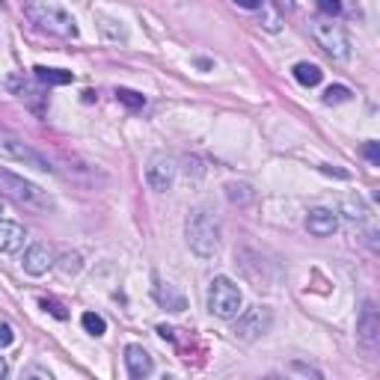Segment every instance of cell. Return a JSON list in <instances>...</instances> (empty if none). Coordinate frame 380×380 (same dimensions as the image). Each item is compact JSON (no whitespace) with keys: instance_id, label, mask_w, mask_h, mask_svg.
<instances>
[{"instance_id":"e0dca14e","label":"cell","mask_w":380,"mask_h":380,"mask_svg":"<svg viewBox=\"0 0 380 380\" xmlns=\"http://www.w3.org/2000/svg\"><path fill=\"white\" fill-rule=\"evenodd\" d=\"M80 324H84V330H86V333H93V336H104V333H107L104 318H102V315H95V312H84Z\"/></svg>"},{"instance_id":"7a4b0ae2","label":"cell","mask_w":380,"mask_h":380,"mask_svg":"<svg viewBox=\"0 0 380 380\" xmlns=\"http://www.w3.org/2000/svg\"><path fill=\"white\" fill-rule=\"evenodd\" d=\"M185 238H187V247L199 259H214L217 250H220V223H217V217L211 211L193 208L185 220Z\"/></svg>"},{"instance_id":"7c38bea8","label":"cell","mask_w":380,"mask_h":380,"mask_svg":"<svg viewBox=\"0 0 380 380\" xmlns=\"http://www.w3.org/2000/svg\"><path fill=\"white\" fill-rule=\"evenodd\" d=\"M125 368H128V375L134 380H143L155 372V359L143 345H128L125 348Z\"/></svg>"},{"instance_id":"cb8c5ba5","label":"cell","mask_w":380,"mask_h":380,"mask_svg":"<svg viewBox=\"0 0 380 380\" xmlns=\"http://www.w3.org/2000/svg\"><path fill=\"white\" fill-rule=\"evenodd\" d=\"M15 342V333H12V327H9L6 321H0V348H9Z\"/></svg>"},{"instance_id":"ffe728a7","label":"cell","mask_w":380,"mask_h":380,"mask_svg":"<svg viewBox=\"0 0 380 380\" xmlns=\"http://www.w3.org/2000/svg\"><path fill=\"white\" fill-rule=\"evenodd\" d=\"M348 98H351V89L336 84V86H330L327 93H324V104H342V102H348Z\"/></svg>"},{"instance_id":"83f0119b","label":"cell","mask_w":380,"mask_h":380,"mask_svg":"<svg viewBox=\"0 0 380 380\" xmlns=\"http://www.w3.org/2000/svg\"><path fill=\"white\" fill-rule=\"evenodd\" d=\"M274 3H276V9H285V12L292 9V0H274Z\"/></svg>"},{"instance_id":"603a6c76","label":"cell","mask_w":380,"mask_h":380,"mask_svg":"<svg viewBox=\"0 0 380 380\" xmlns=\"http://www.w3.org/2000/svg\"><path fill=\"white\" fill-rule=\"evenodd\" d=\"M363 155L372 161V164H380V143L377 140H368L366 146H363Z\"/></svg>"},{"instance_id":"484cf974","label":"cell","mask_w":380,"mask_h":380,"mask_svg":"<svg viewBox=\"0 0 380 380\" xmlns=\"http://www.w3.org/2000/svg\"><path fill=\"white\" fill-rule=\"evenodd\" d=\"M241 9H259L261 6V0H235Z\"/></svg>"},{"instance_id":"44dd1931","label":"cell","mask_w":380,"mask_h":380,"mask_svg":"<svg viewBox=\"0 0 380 380\" xmlns=\"http://www.w3.org/2000/svg\"><path fill=\"white\" fill-rule=\"evenodd\" d=\"M345 211H348L345 217H348L351 223L366 220V214H368V211H366V205H363V202H354V199H348V202H345Z\"/></svg>"},{"instance_id":"7402d4cb","label":"cell","mask_w":380,"mask_h":380,"mask_svg":"<svg viewBox=\"0 0 380 380\" xmlns=\"http://www.w3.org/2000/svg\"><path fill=\"white\" fill-rule=\"evenodd\" d=\"M318 9H321V12L324 15H339L342 12V0H318Z\"/></svg>"},{"instance_id":"3957f363","label":"cell","mask_w":380,"mask_h":380,"mask_svg":"<svg viewBox=\"0 0 380 380\" xmlns=\"http://www.w3.org/2000/svg\"><path fill=\"white\" fill-rule=\"evenodd\" d=\"M0 193L15 199L18 205H27V208H36V211H48L54 205V199L48 196V190H42L39 185L27 182V178L9 173V169H0Z\"/></svg>"},{"instance_id":"d4e9b609","label":"cell","mask_w":380,"mask_h":380,"mask_svg":"<svg viewBox=\"0 0 380 380\" xmlns=\"http://www.w3.org/2000/svg\"><path fill=\"white\" fill-rule=\"evenodd\" d=\"M42 309H45V312H51L54 318H60V321L66 318V309H62V306H60L57 300H42Z\"/></svg>"},{"instance_id":"5bb4252c","label":"cell","mask_w":380,"mask_h":380,"mask_svg":"<svg viewBox=\"0 0 380 380\" xmlns=\"http://www.w3.org/2000/svg\"><path fill=\"white\" fill-rule=\"evenodd\" d=\"M33 78L39 80V84H45V86H66V84L75 80L71 71H66V69H48V66H36L33 69Z\"/></svg>"},{"instance_id":"6da1fadb","label":"cell","mask_w":380,"mask_h":380,"mask_svg":"<svg viewBox=\"0 0 380 380\" xmlns=\"http://www.w3.org/2000/svg\"><path fill=\"white\" fill-rule=\"evenodd\" d=\"M24 18L30 21L36 30L60 36V39H75L78 36V24L66 9L54 0H24Z\"/></svg>"},{"instance_id":"2e32d148","label":"cell","mask_w":380,"mask_h":380,"mask_svg":"<svg viewBox=\"0 0 380 380\" xmlns=\"http://www.w3.org/2000/svg\"><path fill=\"white\" fill-rule=\"evenodd\" d=\"M252 187L247 182H232V185H226V199H229L232 205H250L252 202Z\"/></svg>"},{"instance_id":"277c9868","label":"cell","mask_w":380,"mask_h":380,"mask_svg":"<svg viewBox=\"0 0 380 380\" xmlns=\"http://www.w3.org/2000/svg\"><path fill=\"white\" fill-rule=\"evenodd\" d=\"M309 33L330 60H339V62L348 60L351 42H348V33L342 24H336L333 18H315V21H309Z\"/></svg>"},{"instance_id":"8fae6325","label":"cell","mask_w":380,"mask_h":380,"mask_svg":"<svg viewBox=\"0 0 380 380\" xmlns=\"http://www.w3.org/2000/svg\"><path fill=\"white\" fill-rule=\"evenodd\" d=\"M306 229L315 238H330L333 232L339 229V214L333 211V208H312L309 214H306Z\"/></svg>"},{"instance_id":"4316f807","label":"cell","mask_w":380,"mask_h":380,"mask_svg":"<svg viewBox=\"0 0 380 380\" xmlns=\"http://www.w3.org/2000/svg\"><path fill=\"white\" fill-rule=\"evenodd\" d=\"M158 333H161V339H173V327H164V324H161Z\"/></svg>"},{"instance_id":"d6986e66","label":"cell","mask_w":380,"mask_h":380,"mask_svg":"<svg viewBox=\"0 0 380 380\" xmlns=\"http://www.w3.org/2000/svg\"><path fill=\"white\" fill-rule=\"evenodd\" d=\"M60 261H62V265H60L62 276H75V274H80V268H84V261H80V252H66V256H62Z\"/></svg>"},{"instance_id":"f546056e","label":"cell","mask_w":380,"mask_h":380,"mask_svg":"<svg viewBox=\"0 0 380 380\" xmlns=\"http://www.w3.org/2000/svg\"><path fill=\"white\" fill-rule=\"evenodd\" d=\"M6 217V205H3V199H0V220Z\"/></svg>"},{"instance_id":"ba28073f","label":"cell","mask_w":380,"mask_h":380,"mask_svg":"<svg viewBox=\"0 0 380 380\" xmlns=\"http://www.w3.org/2000/svg\"><path fill=\"white\" fill-rule=\"evenodd\" d=\"M176 173H178L176 158L167 155V152H155L146 164V185L155 190V193H167V190L176 185Z\"/></svg>"},{"instance_id":"ac0fdd59","label":"cell","mask_w":380,"mask_h":380,"mask_svg":"<svg viewBox=\"0 0 380 380\" xmlns=\"http://www.w3.org/2000/svg\"><path fill=\"white\" fill-rule=\"evenodd\" d=\"M116 98H119V102H122L125 107H131V110H140V107L146 104V95L134 93V89H125V86L116 89Z\"/></svg>"},{"instance_id":"4fadbf2b","label":"cell","mask_w":380,"mask_h":380,"mask_svg":"<svg viewBox=\"0 0 380 380\" xmlns=\"http://www.w3.org/2000/svg\"><path fill=\"white\" fill-rule=\"evenodd\" d=\"M27 241V232L21 223H12V220H0V252H18Z\"/></svg>"},{"instance_id":"30bf717a","label":"cell","mask_w":380,"mask_h":380,"mask_svg":"<svg viewBox=\"0 0 380 380\" xmlns=\"http://www.w3.org/2000/svg\"><path fill=\"white\" fill-rule=\"evenodd\" d=\"M21 268H24V274H30V276L48 274V270L54 268V250L48 247V244H30V247L24 250Z\"/></svg>"},{"instance_id":"9a60e30c","label":"cell","mask_w":380,"mask_h":380,"mask_svg":"<svg viewBox=\"0 0 380 380\" xmlns=\"http://www.w3.org/2000/svg\"><path fill=\"white\" fill-rule=\"evenodd\" d=\"M292 71H294V80H297V84H303V86H318L321 78H324V71L315 66V62H297Z\"/></svg>"},{"instance_id":"52a82bcc","label":"cell","mask_w":380,"mask_h":380,"mask_svg":"<svg viewBox=\"0 0 380 380\" xmlns=\"http://www.w3.org/2000/svg\"><path fill=\"white\" fill-rule=\"evenodd\" d=\"M235 336L241 342H256L259 336H265L270 330V324H274V312L268 309V306H252L247 312H238L235 315Z\"/></svg>"},{"instance_id":"9c48e42d","label":"cell","mask_w":380,"mask_h":380,"mask_svg":"<svg viewBox=\"0 0 380 380\" xmlns=\"http://www.w3.org/2000/svg\"><path fill=\"white\" fill-rule=\"evenodd\" d=\"M357 339L366 351H377V345H380V315H377V306L372 300H366L363 312H359Z\"/></svg>"},{"instance_id":"8992f818","label":"cell","mask_w":380,"mask_h":380,"mask_svg":"<svg viewBox=\"0 0 380 380\" xmlns=\"http://www.w3.org/2000/svg\"><path fill=\"white\" fill-rule=\"evenodd\" d=\"M0 158L33 167V169H39V173H54L51 161L45 158L42 152H36L30 143H24L21 137H15V134H9V131H0Z\"/></svg>"},{"instance_id":"5b68a950","label":"cell","mask_w":380,"mask_h":380,"mask_svg":"<svg viewBox=\"0 0 380 380\" xmlns=\"http://www.w3.org/2000/svg\"><path fill=\"white\" fill-rule=\"evenodd\" d=\"M241 303H244V294L229 276L211 279V285H208V312L223 321H232L241 312Z\"/></svg>"},{"instance_id":"f1b7e54d","label":"cell","mask_w":380,"mask_h":380,"mask_svg":"<svg viewBox=\"0 0 380 380\" xmlns=\"http://www.w3.org/2000/svg\"><path fill=\"white\" fill-rule=\"evenodd\" d=\"M6 372H9V368H6V359L0 357V377H6Z\"/></svg>"}]
</instances>
